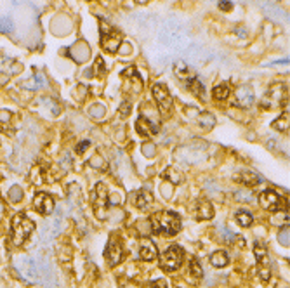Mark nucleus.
I'll return each mask as SVG.
<instances>
[{
    "label": "nucleus",
    "mask_w": 290,
    "mask_h": 288,
    "mask_svg": "<svg viewBox=\"0 0 290 288\" xmlns=\"http://www.w3.org/2000/svg\"><path fill=\"white\" fill-rule=\"evenodd\" d=\"M285 104H288V89L285 84L278 82L266 92L261 106L264 109H273L276 106H285Z\"/></svg>",
    "instance_id": "3"
},
{
    "label": "nucleus",
    "mask_w": 290,
    "mask_h": 288,
    "mask_svg": "<svg viewBox=\"0 0 290 288\" xmlns=\"http://www.w3.org/2000/svg\"><path fill=\"white\" fill-rule=\"evenodd\" d=\"M104 257L112 267H115L118 262H122V259H124V245H122V240L118 234H112V236H110Z\"/></svg>",
    "instance_id": "7"
},
{
    "label": "nucleus",
    "mask_w": 290,
    "mask_h": 288,
    "mask_svg": "<svg viewBox=\"0 0 290 288\" xmlns=\"http://www.w3.org/2000/svg\"><path fill=\"white\" fill-rule=\"evenodd\" d=\"M175 73H177L179 78H185V80H190V75H193L191 68H188L185 63H177V66H175Z\"/></svg>",
    "instance_id": "28"
},
{
    "label": "nucleus",
    "mask_w": 290,
    "mask_h": 288,
    "mask_svg": "<svg viewBox=\"0 0 290 288\" xmlns=\"http://www.w3.org/2000/svg\"><path fill=\"white\" fill-rule=\"evenodd\" d=\"M151 228L157 234L174 236L181 231V219L174 212H157L151 217Z\"/></svg>",
    "instance_id": "1"
},
{
    "label": "nucleus",
    "mask_w": 290,
    "mask_h": 288,
    "mask_svg": "<svg viewBox=\"0 0 290 288\" xmlns=\"http://www.w3.org/2000/svg\"><path fill=\"white\" fill-rule=\"evenodd\" d=\"M273 127L280 132H287L288 131V111L283 113L280 118H276L275 121H273Z\"/></svg>",
    "instance_id": "25"
},
{
    "label": "nucleus",
    "mask_w": 290,
    "mask_h": 288,
    "mask_svg": "<svg viewBox=\"0 0 290 288\" xmlns=\"http://www.w3.org/2000/svg\"><path fill=\"white\" fill-rule=\"evenodd\" d=\"M259 203L263 209L273 210V212H278V210H285V201L276 191L273 189H266L259 194Z\"/></svg>",
    "instance_id": "9"
},
{
    "label": "nucleus",
    "mask_w": 290,
    "mask_h": 288,
    "mask_svg": "<svg viewBox=\"0 0 290 288\" xmlns=\"http://www.w3.org/2000/svg\"><path fill=\"white\" fill-rule=\"evenodd\" d=\"M99 24H101V28H99L101 30V46H103V49H106L108 52L115 54L122 46V33L120 31H117L112 24L103 21V19H101Z\"/></svg>",
    "instance_id": "4"
},
{
    "label": "nucleus",
    "mask_w": 290,
    "mask_h": 288,
    "mask_svg": "<svg viewBox=\"0 0 290 288\" xmlns=\"http://www.w3.org/2000/svg\"><path fill=\"white\" fill-rule=\"evenodd\" d=\"M163 179L170 181L172 184H179V182H183V174L179 170H175L174 167H169L163 172Z\"/></svg>",
    "instance_id": "22"
},
{
    "label": "nucleus",
    "mask_w": 290,
    "mask_h": 288,
    "mask_svg": "<svg viewBox=\"0 0 290 288\" xmlns=\"http://www.w3.org/2000/svg\"><path fill=\"white\" fill-rule=\"evenodd\" d=\"M9 66H19L18 63H16V61H12V59H9V58H2V56H0V70L2 71H9V75H11V70H9Z\"/></svg>",
    "instance_id": "31"
},
{
    "label": "nucleus",
    "mask_w": 290,
    "mask_h": 288,
    "mask_svg": "<svg viewBox=\"0 0 290 288\" xmlns=\"http://www.w3.org/2000/svg\"><path fill=\"white\" fill-rule=\"evenodd\" d=\"M89 144H91L89 141H84V143H80L79 146H77V153H79V155H82V153H84V149L89 148Z\"/></svg>",
    "instance_id": "36"
},
{
    "label": "nucleus",
    "mask_w": 290,
    "mask_h": 288,
    "mask_svg": "<svg viewBox=\"0 0 290 288\" xmlns=\"http://www.w3.org/2000/svg\"><path fill=\"white\" fill-rule=\"evenodd\" d=\"M92 205H94V212H96L97 219L106 217V209H108L110 201H108V191H106V186L103 182H97L96 184V191L92 196Z\"/></svg>",
    "instance_id": "8"
},
{
    "label": "nucleus",
    "mask_w": 290,
    "mask_h": 288,
    "mask_svg": "<svg viewBox=\"0 0 290 288\" xmlns=\"http://www.w3.org/2000/svg\"><path fill=\"white\" fill-rule=\"evenodd\" d=\"M11 229H12V243H14L16 246H21L23 243L30 238V234L33 233L35 224L33 221H30L24 214H18V216L12 217Z\"/></svg>",
    "instance_id": "2"
},
{
    "label": "nucleus",
    "mask_w": 290,
    "mask_h": 288,
    "mask_svg": "<svg viewBox=\"0 0 290 288\" xmlns=\"http://www.w3.org/2000/svg\"><path fill=\"white\" fill-rule=\"evenodd\" d=\"M136 131L137 134L141 136H150V134H157L158 132V125L150 121L146 116H139L137 118V124H136Z\"/></svg>",
    "instance_id": "16"
},
{
    "label": "nucleus",
    "mask_w": 290,
    "mask_h": 288,
    "mask_svg": "<svg viewBox=\"0 0 290 288\" xmlns=\"http://www.w3.org/2000/svg\"><path fill=\"white\" fill-rule=\"evenodd\" d=\"M214 97L215 99H219V101H224L228 96H230V87L228 85H218V87H214Z\"/></svg>",
    "instance_id": "27"
},
{
    "label": "nucleus",
    "mask_w": 290,
    "mask_h": 288,
    "mask_svg": "<svg viewBox=\"0 0 290 288\" xmlns=\"http://www.w3.org/2000/svg\"><path fill=\"white\" fill-rule=\"evenodd\" d=\"M30 179H31V182H33V184H42V182H44L46 176H44V169L40 167V165H37V167L31 169Z\"/></svg>",
    "instance_id": "26"
},
{
    "label": "nucleus",
    "mask_w": 290,
    "mask_h": 288,
    "mask_svg": "<svg viewBox=\"0 0 290 288\" xmlns=\"http://www.w3.org/2000/svg\"><path fill=\"white\" fill-rule=\"evenodd\" d=\"M153 203V194L150 191H146V189H141V191H137L136 194V207L141 210H144L146 207Z\"/></svg>",
    "instance_id": "19"
},
{
    "label": "nucleus",
    "mask_w": 290,
    "mask_h": 288,
    "mask_svg": "<svg viewBox=\"0 0 290 288\" xmlns=\"http://www.w3.org/2000/svg\"><path fill=\"white\" fill-rule=\"evenodd\" d=\"M9 200L14 201V203H19L23 200V189L19 186H12L9 191Z\"/></svg>",
    "instance_id": "30"
},
{
    "label": "nucleus",
    "mask_w": 290,
    "mask_h": 288,
    "mask_svg": "<svg viewBox=\"0 0 290 288\" xmlns=\"http://www.w3.org/2000/svg\"><path fill=\"white\" fill-rule=\"evenodd\" d=\"M278 241L281 243L283 246H288V224L285 226V228H281L280 231V234H278Z\"/></svg>",
    "instance_id": "33"
},
{
    "label": "nucleus",
    "mask_w": 290,
    "mask_h": 288,
    "mask_svg": "<svg viewBox=\"0 0 290 288\" xmlns=\"http://www.w3.org/2000/svg\"><path fill=\"white\" fill-rule=\"evenodd\" d=\"M92 109H96V111H91V115H94V116H103V106H94Z\"/></svg>",
    "instance_id": "39"
},
{
    "label": "nucleus",
    "mask_w": 290,
    "mask_h": 288,
    "mask_svg": "<svg viewBox=\"0 0 290 288\" xmlns=\"http://www.w3.org/2000/svg\"><path fill=\"white\" fill-rule=\"evenodd\" d=\"M188 89H190V92H193L197 97H203V94H205V89H203V85L198 78L188 80Z\"/></svg>",
    "instance_id": "23"
},
{
    "label": "nucleus",
    "mask_w": 290,
    "mask_h": 288,
    "mask_svg": "<svg viewBox=\"0 0 290 288\" xmlns=\"http://www.w3.org/2000/svg\"><path fill=\"white\" fill-rule=\"evenodd\" d=\"M68 56H71L75 63L82 64L91 58V49H89V46L84 42V40H79L71 49H68Z\"/></svg>",
    "instance_id": "13"
},
{
    "label": "nucleus",
    "mask_w": 290,
    "mask_h": 288,
    "mask_svg": "<svg viewBox=\"0 0 290 288\" xmlns=\"http://www.w3.org/2000/svg\"><path fill=\"white\" fill-rule=\"evenodd\" d=\"M139 257L142 261H153L157 257V246L150 238H141V245H139Z\"/></svg>",
    "instance_id": "14"
},
{
    "label": "nucleus",
    "mask_w": 290,
    "mask_h": 288,
    "mask_svg": "<svg viewBox=\"0 0 290 288\" xmlns=\"http://www.w3.org/2000/svg\"><path fill=\"white\" fill-rule=\"evenodd\" d=\"M210 262H212V266H214V267H218V269H221V267H226V266H228L230 259H228L226 252H223V250H218V252L212 254Z\"/></svg>",
    "instance_id": "20"
},
{
    "label": "nucleus",
    "mask_w": 290,
    "mask_h": 288,
    "mask_svg": "<svg viewBox=\"0 0 290 288\" xmlns=\"http://www.w3.org/2000/svg\"><path fill=\"white\" fill-rule=\"evenodd\" d=\"M235 221L238 222L242 228H250L252 222H254V217H252V214L245 212V210H240V212H236Z\"/></svg>",
    "instance_id": "21"
},
{
    "label": "nucleus",
    "mask_w": 290,
    "mask_h": 288,
    "mask_svg": "<svg viewBox=\"0 0 290 288\" xmlns=\"http://www.w3.org/2000/svg\"><path fill=\"white\" fill-rule=\"evenodd\" d=\"M219 9L221 11H231L233 9V4H230V2H219Z\"/></svg>",
    "instance_id": "37"
},
{
    "label": "nucleus",
    "mask_w": 290,
    "mask_h": 288,
    "mask_svg": "<svg viewBox=\"0 0 290 288\" xmlns=\"http://www.w3.org/2000/svg\"><path fill=\"white\" fill-rule=\"evenodd\" d=\"M142 153H144L148 158H153L155 155H157V146H155L153 143H144L142 144Z\"/></svg>",
    "instance_id": "32"
},
{
    "label": "nucleus",
    "mask_w": 290,
    "mask_h": 288,
    "mask_svg": "<svg viewBox=\"0 0 290 288\" xmlns=\"http://www.w3.org/2000/svg\"><path fill=\"white\" fill-rule=\"evenodd\" d=\"M153 96H155V101H157L158 108L167 111L172 106V97H170L169 91H167V85L163 84H157L153 85Z\"/></svg>",
    "instance_id": "12"
},
{
    "label": "nucleus",
    "mask_w": 290,
    "mask_h": 288,
    "mask_svg": "<svg viewBox=\"0 0 290 288\" xmlns=\"http://www.w3.org/2000/svg\"><path fill=\"white\" fill-rule=\"evenodd\" d=\"M21 87L23 89H30V91H39V89L47 87V78H46V75H44L42 71H39V73H35L31 78L24 80V82L21 84Z\"/></svg>",
    "instance_id": "15"
},
{
    "label": "nucleus",
    "mask_w": 290,
    "mask_h": 288,
    "mask_svg": "<svg viewBox=\"0 0 290 288\" xmlns=\"http://www.w3.org/2000/svg\"><path fill=\"white\" fill-rule=\"evenodd\" d=\"M197 217L200 219V221H209V219L214 217V209H212V205H210L207 200L198 201V207H197Z\"/></svg>",
    "instance_id": "17"
},
{
    "label": "nucleus",
    "mask_w": 290,
    "mask_h": 288,
    "mask_svg": "<svg viewBox=\"0 0 290 288\" xmlns=\"http://www.w3.org/2000/svg\"><path fill=\"white\" fill-rule=\"evenodd\" d=\"M240 182H243L245 186H257L263 182V177L259 176V174L252 172V170H245V172L240 174L238 177H236Z\"/></svg>",
    "instance_id": "18"
},
{
    "label": "nucleus",
    "mask_w": 290,
    "mask_h": 288,
    "mask_svg": "<svg viewBox=\"0 0 290 288\" xmlns=\"http://www.w3.org/2000/svg\"><path fill=\"white\" fill-rule=\"evenodd\" d=\"M120 109H122V116H127L130 111V103H124Z\"/></svg>",
    "instance_id": "38"
},
{
    "label": "nucleus",
    "mask_w": 290,
    "mask_h": 288,
    "mask_svg": "<svg viewBox=\"0 0 290 288\" xmlns=\"http://www.w3.org/2000/svg\"><path fill=\"white\" fill-rule=\"evenodd\" d=\"M254 103V91H252L250 85H240L235 92V101L233 104L240 108H248Z\"/></svg>",
    "instance_id": "11"
},
{
    "label": "nucleus",
    "mask_w": 290,
    "mask_h": 288,
    "mask_svg": "<svg viewBox=\"0 0 290 288\" xmlns=\"http://www.w3.org/2000/svg\"><path fill=\"white\" fill-rule=\"evenodd\" d=\"M185 259V252L179 245H170L169 249L163 250L160 255V267L163 271H175L179 269Z\"/></svg>",
    "instance_id": "5"
},
{
    "label": "nucleus",
    "mask_w": 290,
    "mask_h": 288,
    "mask_svg": "<svg viewBox=\"0 0 290 288\" xmlns=\"http://www.w3.org/2000/svg\"><path fill=\"white\" fill-rule=\"evenodd\" d=\"M33 207L39 214H42V216H49V214L54 210V200H52V196L49 193L40 191V193L35 194Z\"/></svg>",
    "instance_id": "10"
},
{
    "label": "nucleus",
    "mask_w": 290,
    "mask_h": 288,
    "mask_svg": "<svg viewBox=\"0 0 290 288\" xmlns=\"http://www.w3.org/2000/svg\"><path fill=\"white\" fill-rule=\"evenodd\" d=\"M146 288H169V286H167V283L163 279H157V281H151Z\"/></svg>",
    "instance_id": "35"
},
{
    "label": "nucleus",
    "mask_w": 290,
    "mask_h": 288,
    "mask_svg": "<svg viewBox=\"0 0 290 288\" xmlns=\"http://www.w3.org/2000/svg\"><path fill=\"white\" fill-rule=\"evenodd\" d=\"M190 274L195 278L203 276V269H202V266H200V262L197 261V259H191L190 261Z\"/></svg>",
    "instance_id": "29"
},
{
    "label": "nucleus",
    "mask_w": 290,
    "mask_h": 288,
    "mask_svg": "<svg viewBox=\"0 0 290 288\" xmlns=\"http://www.w3.org/2000/svg\"><path fill=\"white\" fill-rule=\"evenodd\" d=\"M198 124L202 129H205V131H209V129L214 127L215 124V118L210 115V113H202V115L198 116Z\"/></svg>",
    "instance_id": "24"
},
{
    "label": "nucleus",
    "mask_w": 290,
    "mask_h": 288,
    "mask_svg": "<svg viewBox=\"0 0 290 288\" xmlns=\"http://www.w3.org/2000/svg\"><path fill=\"white\" fill-rule=\"evenodd\" d=\"M254 254L257 259V267H259V276L264 283L269 281L271 278V266H269V257H268V249L263 241L254 243Z\"/></svg>",
    "instance_id": "6"
},
{
    "label": "nucleus",
    "mask_w": 290,
    "mask_h": 288,
    "mask_svg": "<svg viewBox=\"0 0 290 288\" xmlns=\"http://www.w3.org/2000/svg\"><path fill=\"white\" fill-rule=\"evenodd\" d=\"M0 31H4V33L12 31V23L9 19H0Z\"/></svg>",
    "instance_id": "34"
}]
</instances>
